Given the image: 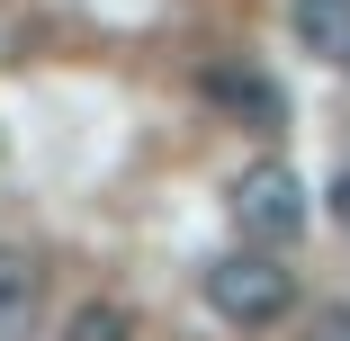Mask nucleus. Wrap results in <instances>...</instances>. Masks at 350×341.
Returning a JSON list of instances; mask_svg holds the SVG:
<instances>
[{
	"instance_id": "1",
	"label": "nucleus",
	"mask_w": 350,
	"mask_h": 341,
	"mask_svg": "<svg viewBox=\"0 0 350 341\" xmlns=\"http://www.w3.org/2000/svg\"><path fill=\"white\" fill-rule=\"evenodd\" d=\"M206 305H216L234 332H269L278 314H297V269L288 260H278V251H216V260H206Z\"/></svg>"
},
{
	"instance_id": "5",
	"label": "nucleus",
	"mask_w": 350,
	"mask_h": 341,
	"mask_svg": "<svg viewBox=\"0 0 350 341\" xmlns=\"http://www.w3.org/2000/svg\"><path fill=\"white\" fill-rule=\"evenodd\" d=\"M206 99H225V108L252 117V126H278V117H288V99H278L260 72H234V63H216V72H206Z\"/></svg>"
},
{
	"instance_id": "6",
	"label": "nucleus",
	"mask_w": 350,
	"mask_h": 341,
	"mask_svg": "<svg viewBox=\"0 0 350 341\" xmlns=\"http://www.w3.org/2000/svg\"><path fill=\"white\" fill-rule=\"evenodd\" d=\"M63 341H135V305H117V297H90V305H72Z\"/></svg>"
},
{
	"instance_id": "4",
	"label": "nucleus",
	"mask_w": 350,
	"mask_h": 341,
	"mask_svg": "<svg viewBox=\"0 0 350 341\" xmlns=\"http://www.w3.org/2000/svg\"><path fill=\"white\" fill-rule=\"evenodd\" d=\"M288 36L314 63H350V0H288Z\"/></svg>"
},
{
	"instance_id": "7",
	"label": "nucleus",
	"mask_w": 350,
	"mask_h": 341,
	"mask_svg": "<svg viewBox=\"0 0 350 341\" xmlns=\"http://www.w3.org/2000/svg\"><path fill=\"white\" fill-rule=\"evenodd\" d=\"M306 341H350V305H314L306 314Z\"/></svg>"
},
{
	"instance_id": "2",
	"label": "nucleus",
	"mask_w": 350,
	"mask_h": 341,
	"mask_svg": "<svg viewBox=\"0 0 350 341\" xmlns=\"http://www.w3.org/2000/svg\"><path fill=\"white\" fill-rule=\"evenodd\" d=\"M225 216H234V234L252 243V251H278V243H297L306 234V180L288 171V162H252V171H234V189H225Z\"/></svg>"
},
{
	"instance_id": "8",
	"label": "nucleus",
	"mask_w": 350,
	"mask_h": 341,
	"mask_svg": "<svg viewBox=\"0 0 350 341\" xmlns=\"http://www.w3.org/2000/svg\"><path fill=\"white\" fill-rule=\"evenodd\" d=\"M332 216H341V225H350V171H341V180H332Z\"/></svg>"
},
{
	"instance_id": "3",
	"label": "nucleus",
	"mask_w": 350,
	"mask_h": 341,
	"mask_svg": "<svg viewBox=\"0 0 350 341\" xmlns=\"http://www.w3.org/2000/svg\"><path fill=\"white\" fill-rule=\"evenodd\" d=\"M36 305H45V269L27 243H0V341H36Z\"/></svg>"
}]
</instances>
